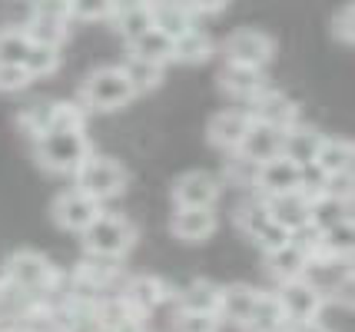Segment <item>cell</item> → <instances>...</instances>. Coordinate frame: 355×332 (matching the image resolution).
I'll list each match as a JSON object with an SVG mask.
<instances>
[{
	"label": "cell",
	"mask_w": 355,
	"mask_h": 332,
	"mask_svg": "<svg viewBox=\"0 0 355 332\" xmlns=\"http://www.w3.org/2000/svg\"><path fill=\"white\" fill-rule=\"evenodd\" d=\"M93 153L83 130H50L33 140V159L37 166L53 176H73L77 166Z\"/></svg>",
	"instance_id": "6da1fadb"
},
{
	"label": "cell",
	"mask_w": 355,
	"mask_h": 332,
	"mask_svg": "<svg viewBox=\"0 0 355 332\" xmlns=\"http://www.w3.org/2000/svg\"><path fill=\"white\" fill-rule=\"evenodd\" d=\"M80 107L87 113H113V110H123L126 103L133 100V87L126 80L123 67H96L90 70L83 83H80Z\"/></svg>",
	"instance_id": "7a4b0ae2"
},
{
	"label": "cell",
	"mask_w": 355,
	"mask_h": 332,
	"mask_svg": "<svg viewBox=\"0 0 355 332\" xmlns=\"http://www.w3.org/2000/svg\"><path fill=\"white\" fill-rule=\"evenodd\" d=\"M7 283H14L17 289L31 292V296H46L53 289L63 286V272L44 253L37 250H17L3 259V272H0Z\"/></svg>",
	"instance_id": "3957f363"
},
{
	"label": "cell",
	"mask_w": 355,
	"mask_h": 332,
	"mask_svg": "<svg viewBox=\"0 0 355 332\" xmlns=\"http://www.w3.org/2000/svg\"><path fill=\"white\" fill-rule=\"evenodd\" d=\"M80 236H83V250L90 256L123 259V256L137 246V226L126 220V216H120V213H107V209H103Z\"/></svg>",
	"instance_id": "277c9868"
},
{
	"label": "cell",
	"mask_w": 355,
	"mask_h": 332,
	"mask_svg": "<svg viewBox=\"0 0 355 332\" xmlns=\"http://www.w3.org/2000/svg\"><path fill=\"white\" fill-rule=\"evenodd\" d=\"M73 180H77V190L87 193V196H93L96 203H110V200L123 196L126 183H130L126 170L116 163V159L96 157V153H90V157L80 163Z\"/></svg>",
	"instance_id": "5b68a950"
},
{
	"label": "cell",
	"mask_w": 355,
	"mask_h": 332,
	"mask_svg": "<svg viewBox=\"0 0 355 332\" xmlns=\"http://www.w3.org/2000/svg\"><path fill=\"white\" fill-rule=\"evenodd\" d=\"M223 53H226V64L266 70V64H269V60H272V53H276V44H272V37H269V33L252 30V27H243V30H232L230 37H226Z\"/></svg>",
	"instance_id": "8992f818"
},
{
	"label": "cell",
	"mask_w": 355,
	"mask_h": 332,
	"mask_svg": "<svg viewBox=\"0 0 355 332\" xmlns=\"http://www.w3.org/2000/svg\"><path fill=\"white\" fill-rule=\"evenodd\" d=\"M173 206L176 209H216L223 196V183L206 170H189L173 183Z\"/></svg>",
	"instance_id": "52a82bcc"
},
{
	"label": "cell",
	"mask_w": 355,
	"mask_h": 332,
	"mask_svg": "<svg viewBox=\"0 0 355 332\" xmlns=\"http://www.w3.org/2000/svg\"><path fill=\"white\" fill-rule=\"evenodd\" d=\"M276 296L289 319H319L325 309V289L315 286V279H309V276L279 283Z\"/></svg>",
	"instance_id": "ba28073f"
},
{
	"label": "cell",
	"mask_w": 355,
	"mask_h": 332,
	"mask_svg": "<svg viewBox=\"0 0 355 332\" xmlns=\"http://www.w3.org/2000/svg\"><path fill=\"white\" fill-rule=\"evenodd\" d=\"M246 113L252 123H266L272 130H289L299 123V103L293 96H286L282 90H272V87H266L256 100H249Z\"/></svg>",
	"instance_id": "9c48e42d"
},
{
	"label": "cell",
	"mask_w": 355,
	"mask_h": 332,
	"mask_svg": "<svg viewBox=\"0 0 355 332\" xmlns=\"http://www.w3.org/2000/svg\"><path fill=\"white\" fill-rule=\"evenodd\" d=\"M50 213H53V222H57L60 229H67V233H83V229L103 213V203H96L93 196H87V193H80L77 186H73V190H63L60 196L53 200Z\"/></svg>",
	"instance_id": "30bf717a"
},
{
	"label": "cell",
	"mask_w": 355,
	"mask_h": 332,
	"mask_svg": "<svg viewBox=\"0 0 355 332\" xmlns=\"http://www.w3.org/2000/svg\"><path fill=\"white\" fill-rule=\"evenodd\" d=\"M116 292H120V296H123V299L137 309L139 316H153L163 302L173 299L170 283H166V279H159V276H153V272L130 276V279H123V283H120V289H116Z\"/></svg>",
	"instance_id": "8fae6325"
},
{
	"label": "cell",
	"mask_w": 355,
	"mask_h": 332,
	"mask_svg": "<svg viewBox=\"0 0 355 332\" xmlns=\"http://www.w3.org/2000/svg\"><path fill=\"white\" fill-rule=\"evenodd\" d=\"M302 180V166H295L293 159H286L282 153L272 159L259 163L256 170V193L259 196H279V193H295Z\"/></svg>",
	"instance_id": "7c38bea8"
},
{
	"label": "cell",
	"mask_w": 355,
	"mask_h": 332,
	"mask_svg": "<svg viewBox=\"0 0 355 332\" xmlns=\"http://www.w3.org/2000/svg\"><path fill=\"white\" fill-rule=\"evenodd\" d=\"M249 113L246 110H219L209 123H206V140L209 146H216L219 153H236L239 143L249 130Z\"/></svg>",
	"instance_id": "4fadbf2b"
},
{
	"label": "cell",
	"mask_w": 355,
	"mask_h": 332,
	"mask_svg": "<svg viewBox=\"0 0 355 332\" xmlns=\"http://www.w3.org/2000/svg\"><path fill=\"white\" fill-rule=\"evenodd\" d=\"M269 87L266 80V70H256V67H239V64H226L219 70V90L239 103H249L263 94Z\"/></svg>",
	"instance_id": "5bb4252c"
},
{
	"label": "cell",
	"mask_w": 355,
	"mask_h": 332,
	"mask_svg": "<svg viewBox=\"0 0 355 332\" xmlns=\"http://www.w3.org/2000/svg\"><path fill=\"white\" fill-rule=\"evenodd\" d=\"M219 229L216 209H176L170 220V233L186 246H200Z\"/></svg>",
	"instance_id": "9a60e30c"
},
{
	"label": "cell",
	"mask_w": 355,
	"mask_h": 332,
	"mask_svg": "<svg viewBox=\"0 0 355 332\" xmlns=\"http://www.w3.org/2000/svg\"><path fill=\"white\" fill-rule=\"evenodd\" d=\"M173 302L180 313H202V316H219V302H223V286L213 279H193L183 289L173 292Z\"/></svg>",
	"instance_id": "2e32d148"
},
{
	"label": "cell",
	"mask_w": 355,
	"mask_h": 332,
	"mask_svg": "<svg viewBox=\"0 0 355 332\" xmlns=\"http://www.w3.org/2000/svg\"><path fill=\"white\" fill-rule=\"evenodd\" d=\"M325 133L319 127H312V123H295V127L282 130V157L293 159L295 166H312V159L319 153V146H322Z\"/></svg>",
	"instance_id": "e0dca14e"
},
{
	"label": "cell",
	"mask_w": 355,
	"mask_h": 332,
	"mask_svg": "<svg viewBox=\"0 0 355 332\" xmlns=\"http://www.w3.org/2000/svg\"><path fill=\"white\" fill-rule=\"evenodd\" d=\"M266 200V213H269V220L279 222L282 229H302L306 222H309V200L302 196V193H279V196H263Z\"/></svg>",
	"instance_id": "ac0fdd59"
},
{
	"label": "cell",
	"mask_w": 355,
	"mask_h": 332,
	"mask_svg": "<svg viewBox=\"0 0 355 332\" xmlns=\"http://www.w3.org/2000/svg\"><path fill=\"white\" fill-rule=\"evenodd\" d=\"M289 326V316H286V309H282V302H279L276 292H256V302H252V309H249L246 322H243V332H282Z\"/></svg>",
	"instance_id": "d6986e66"
},
{
	"label": "cell",
	"mask_w": 355,
	"mask_h": 332,
	"mask_svg": "<svg viewBox=\"0 0 355 332\" xmlns=\"http://www.w3.org/2000/svg\"><path fill=\"white\" fill-rule=\"evenodd\" d=\"M150 14H153V27L163 30L170 40H176L180 33L196 27V14L186 7L183 0H153L150 3Z\"/></svg>",
	"instance_id": "ffe728a7"
},
{
	"label": "cell",
	"mask_w": 355,
	"mask_h": 332,
	"mask_svg": "<svg viewBox=\"0 0 355 332\" xmlns=\"http://www.w3.org/2000/svg\"><path fill=\"white\" fill-rule=\"evenodd\" d=\"M279 150H282V130H272L266 123H249L246 137H243L236 153L252 159V163H266V159L279 157Z\"/></svg>",
	"instance_id": "44dd1931"
},
{
	"label": "cell",
	"mask_w": 355,
	"mask_h": 332,
	"mask_svg": "<svg viewBox=\"0 0 355 332\" xmlns=\"http://www.w3.org/2000/svg\"><path fill=\"white\" fill-rule=\"evenodd\" d=\"M256 292H259V289H252V286H246V283L223 286L219 322H223V326H236V329H243L249 309H252V302H256Z\"/></svg>",
	"instance_id": "7402d4cb"
},
{
	"label": "cell",
	"mask_w": 355,
	"mask_h": 332,
	"mask_svg": "<svg viewBox=\"0 0 355 332\" xmlns=\"http://www.w3.org/2000/svg\"><path fill=\"white\" fill-rule=\"evenodd\" d=\"M216 53V44H213V37L202 30V27H193V30L180 33L176 40H173V64H206L209 57Z\"/></svg>",
	"instance_id": "603a6c76"
},
{
	"label": "cell",
	"mask_w": 355,
	"mask_h": 332,
	"mask_svg": "<svg viewBox=\"0 0 355 332\" xmlns=\"http://www.w3.org/2000/svg\"><path fill=\"white\" fill-rule=\"evenodd\" d=\"M352 159H355L352 140H345V137H325L322 146H319V153H315V159H312V166L322 176H332V173L352 170Z\"/></svg>",
	"instance_id": "cb8c5ba5"
},
{
	"label": "cell",
	"mask_w": 355,
	"mask_h": 332,
	"mask_svg": "<svg viewBox=\"0 0 355 332\" xmlns=\"http://www.w3.org/2000/svg\"><path fill=\"white\" fill-rule=\"evenodd\" d=\"M37 309V296L17 289L14 283H7L0 276V329L3 326H14V322H27Z\"/></svg>",
	"instance_id": "d4e9b609"
},
{
	"label": "cell",
	"mask_w": 355,
	"mask_h": 332,
	"mask_svg": "<svg viewBox=\"0 0 355 332\" xmlns=\"http://www.w3.org/2000/svg\"><path fill=\"white\" fill-rule=\"evenodd\" d=\"M309 222L319 233L332 229V226H342V222H352V200H339V196L319 193L309 203Z\"/></svg>",
	"instance_id": "484cf974"
},
{
	"label": "cell",
	"mask_w": 355,
	"mask_h": 332,
	"mask_svg": "<svg viewBox=\"0 0 355 332\" xmlns=\"http://www.w3.org/2000/svg\"><path fill=\"white\" fill-rule=\"evenodd\" d=\"M266 266H269V276H272L276 283H289V279L306 276L309 259H306V253L289 239L286 246H279L276 253H266Z\"/></svg>",
	"instance_id": "4316f807"
},
{
	"label": "cell",
	"mask_w": 355,
	"mask_h": 332,
	"mask_svg": "<svg viewBox=\"0 0 355 332\" xmlns=\"http://www.w3.org/2000/svg\"><path fill=\"white\" fill-rule=\"evenodd\" d=\"M24 33L31 37V44L60 50L63 44H67V37H70V20L46 17V14H31L27 17V24H24Z\"/></svg>",
	"instance_id": "83f0119b"
},
{
	"label": "cell",
	"mask_w": 355,
	"mask_h": 332,
	"mask_svg": "<svg viewBox=\"0 0 355 332\" xmlns=\"http://www.w3.org/2000/svg\"><path fill=\"white\" fill-rule=\"evenodd\" d=\"M53 123H57V100H37V103H27L17 113V130L27 140H37V137L50 133Z\"/></svg>",
	"instance_id": "f1b7e54d"
},
{
	"label": "cell",
	"mask_w": 355,
	"mask_h": 332,
	"mask_svg": "<svg viewBox=\"0 0 355 332\" xmlns=\"http://www.w3.org/2000/svg\"><path fill=\"white\" fill-rule=\"evenodd\" d=\"M130 57H139V60H150V64H159V67H170L173 64V40L163 30L150 27L143 37H137V40L130 44Z\"/></svg>",
	"instance_id": "f546056e"
},
{
	"label": "cell",
	"mask_w": 355,
	"mask_h": 332,
	"mask_svg": "<svg viewBox=\"0 0 355 332\" xmlns=\"http://www.w3.org/2000/svg\"><path fill=\"white\" fill-rule=\"evenodd\" d=\"M113 20V30L123 37V44L130 47L137 37L153 27V14H150V3H133V7H123V10H116V14L110 17Z\"/></svg>",
	"instance_id": "4dcf8cb0"
},
{
	"label": "cell",
	"mask_w": 355,
	"mask_h": 332,
	"mask_svg": "<svg viewBox=\"0 0 355 332\" xmlns=\"http://www.w3.org/2000/svg\"><path fill=\"white\" fill-rule=\"evenodd\" d=\"M123 73H126V80H130V87H133V96H143V94L159 90V83L166 77V67L139 60V57H126Z\"/></svg>",
	"instance_id": "1f68e13d"
},
{
	"label": "cell",
	"mask_w": 355,
	"mask_h": 332,
	"mask_svg": "<svg viewBox=\"0 0 355 332\" xmlns=\"http://www.w3.org/2000/svg\"><path fill=\"white\" fill-rule=\"evenodd\" d=\"M232 222H236V229L243 233V236H256L259 229H263L266 222H269V213H266V200H246V203L236 206V213H232Z\"/></svg>",
	"instance_id": "d6a6232c"
},
{
	"label": "cell",
	"mask_w": 355,
	"mask_h": 332,
	"mask_svg": "<svg viewBox=\"0 0 355 332\" xmlns=\"http://www.w3.org/2000/svg\"><path fill=\"white\" fill-rule=\"evenodd\" d=\"M57 67H60V50H57V47H40V44H31L27 57H24V70H27L33 80L57 73Z\"/></svg>",
	"instance_id": "836d02e7"
},
{
	"label": "cell",
	"mask_w": 355,
	"mask_h": 332,
	"mask_svg": "<svg viewBox=\"0 0 355 332\" xmlns=\"http://www.w3.org/2000/svg\"><path fill=\"white\" fill-rule=\"evenodd\" d=\"M256 170H259V163L239 157V153H230L226 166H223V180L239 190H256Z\"/></svg>",
	"instance_id": "e575fe53"
},
{
	"label": "cell",
	"mask_w": 355,
	"mask_h": 332,
	"mask_svg": "<svg viewBox=\"0 0 355 332\" xmlns=\"http://www.w3.org/2000/svg\"><path fill=\"white\" fill-rule=\"evenodd\" d=\"M27 50H31V37L24 33V27L0 30V64H24Z\"/></svg>",
	"instance_id": "d590c367"
},
{
	"label": "cell",
	"mask_w": 355,
	"mask_h": 332,
	"mask_svg": "<svg viewBox=\"0 0 355 332\" xmlns=\"http://www.w3.org/2000/svg\"><path fill=\"white\" fill-rule=\"evenodd\" d=\"M173 332H223L219 316H202V313H180L173 319Z\"/></svg>",
	"instance_id": "8d00e7d4"
},
{
	"label": "cell",
	"mask_w": 355,
	"mask_h": 332,
	"mask_svg": "<svg viewBox=\"0 0 355 332\" xmlns=\"http://www.w3.org/2000/svg\"><path fill=\"white\" fill-rule=\"evenodd\" d=\"M53 130H87V110L80 107V100H57Z\"/></svg>",
	"instance_id": "74e56055"
},
{
	"label": "cell",
	"mask_w": 355,
	"mask_h": 332,
	"mask_svg": "<svg viewBox=\"0 0 355 332\" xmlns=\"http://www.w3.org/2000/svg\"><path fill=\"white\" fill-rule=\"evenodd\" d=\"M113 0H70V20H110Z\"/></svg>",
	"instance_id": "f35d334b"
},
{
	"label": "cell",
	"mask_w": 355,
	"mask_h": 332,
	"mask_svg": "<svg viewBox=\"0 0 355 332\" xmlns=\"http://www.w3.org/2000/svg\"><path fill=\"white\" fill-rule=\"evenodd\" d=\"M33 83L24 64H0V94H20Z\"/></svg>",
	"instance_id": "ab89813d"
},
{
	"label": "cell",
	"mask_w": 355,
	"mask_h": 332,
	"mask_svg": "<svg viewBox=\"0 0 355 332\" xmlns=\"http://www.w3.org/2000/svg\"><path fill=\"white\" fill-rule=\"evenodd\" d=\"M289 239H293V233H289V229H282L279 222L269 220V222L263 226V229H259V233L252 236V243H256V246H259L263 253H276L279 246H286Z\"/></svg>",
	"instance_id": "60d3db41"
},
{
	"label": "cell",
	"mask_w": 355,
	"mask_h": 332,
	"mask_svg": "<svg viewBox=\"0 0 355 332\" xmlns=\"http://www.w3.org/2000/svg\"><path fill=\"white\" fill-rule=\"evenodd\" d=\"M332 37L342 40L345 47H352L355 40V24H352V3H342V10L332 17Z\"/></svg>",
	"instance_id": "b9f144b4"
},
{
	"label": "cell",
	"mask_w": 355,
	"mask_h": 332,
	"mask_svg": "<svg viewBox=\"0 0 355 332\" xmlns=\"http://www.w3.org/2000/svg\"><path fill=\"white\" fill-rule=\"evenodd\" d=\"M322 186H325V193H329V196H339V200H352V170L325 176Z\"/></svg>",
	"instance_id": "7bdbcfd3"
},
{
	"label": "cell",
	"mask_w": 355,
	"mask_h": 332,
	"mask_svg": "<svg viewBox=\"0 0 355 332\" xmlns=\"http://www.w3.org/2000/svg\"><path fill=\"white\" fill-rule=\"evenodd\" d=\"M31 14H46V17H60L70 20V0H33Z\"/></svg>",
	"instance_id": "ee69618b"
},
{
	"label": "cell",
	"mask_w": 355,
	"mask_h": 332,
	"mask_svg": "<svg viewBox=\"0 0 355 332\" xmlns=\"http://www.w3.org/2000/svg\"><path fill=\"white\" fill-rule=\"evenodd\" d=\"M282 332H332L322 319H289V326Z\"/></svg>",
	"instance_id": "f6af8a7d"
},
{
	"label": "cell",
	"mask_w": 355,
	"mask_h": 332,
	"mask_svg": "<svg viewBox=\"0 0 355 332\" xmlns=\"http://www.w3.org/2000/svg\"><path fill=\"white\" fill-rule=\"evenodd\" d=\"M0 332H37L33 326H27V322H14V326H3Z\"/></svg>",
	"instance_id": "bcb514c9"
},
{
	"label": "cell",
	"mask_w": 355,
	"mask_h": 332,
	"mask_svg": "<svg viewBox=\"0 0 355 332\" xmlns=\"http://www.w3.org/2000/svg\"><path fill=\"white\" fill-rule=\"evenodd\" d=\"M130 332H150V329H146V326H137V329H130Z\"/></svg>",
	"instance_id": "7dc6e473"
},
{
	"label": "cell",
	"mask_w": 355,
	"mask_h": 332,
	"mask_svg": "<svg viewBox=\"0 0 355 332\" xmlns=\"http://www.w3.org/2000/svg\"><path fill=\"white\" fill-rule=\"evenodd\" d=\"M96 332H116V329H103V326H100V329H96Z\"/></svg>",
	"instance_id": "c3c4849f"
},
{
	"label": "cell",
	"mask_w": 355,
	"mask_h": 332,
	"mask_svg": "<svg viewBox=\"0 0 355 332\" xmlns=\"http://www.w3.org/2000/svg\"><path fill=\"white\" fill-rule=\"evenodd\" d=\"M146 3H153V0H146Z\"/></svg>",
	"instance_id": "681fc988"
}]
</instances>
